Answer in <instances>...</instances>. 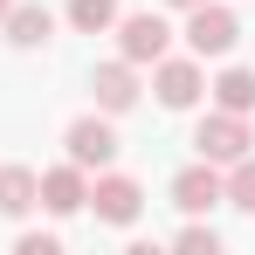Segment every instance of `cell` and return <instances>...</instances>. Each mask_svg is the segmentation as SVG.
Instances as JSON below:
<instances>
[{"label": "cell", "mask_w": 255, "mask_h": 255, "mask_svg": "<svg viewBox=\"0 0 255 255\" xmlns=\"http://www.w3.org/2000/svg\"><path fill=\"white\" fill-rule=\"evenodd\" d=\"M14 249H21V255H55V249H62V242H55V235H21Z\"/></svg>", "instance_id": "16"}, {"label": "cell", "mask_w": 255, "mask_h": 255, "mask_svg": "<svg viewBox=\"0 0 255 255\" xmlns=\"http://www.w3.org/2000/svg\"><path fill=\"white\" fill-rule=\"evenodd\" d=\"M90 90H97V104H104V111H131V104H138V62H125V55H118V62H104V69L90 76Z\"/></svg>", "instance_id": "9"}, {"label": "cell", "mask_w": 255, "mask_h": 255, "mask_svg": "<svg viewBox=\"0 0 255 255\" xmlns=\"http://www.w3.org/2000/svg\"><path fill=\"white\" fill-rule=\"evenodd\" d=\"M166 42H172V28L159 14H125V21H118V55H125V62H159Z\"/></svg>", "instance_id": "5"}, {"label": "cell", "mask_w": 255, "mask_h": 255, "mask_svg": "<svg viewBox=\"0 0 255 255\" xmlns=\"http://www.w3.org/2000/svg\"><path fill=\"white\" fill-rule=\"evenodd\" d=\"M90 207H97V221H111V228H131L138 207H145V186L125 179V172H104V179L90 186Z\"/></svg>", "instance_id": "3"}, {"label": "cell", "mask_w": 255, "mask_h": 255, "mask_svg": "<svg viewBox=\"0 0 255 255\" xmlns=\"http://www.w3.org/2000/svg\"><path fill=\"white\" fill-rule=\"evenodd\" d=\"M228 200V186H221V172H214V159H200V166H186L179 179H172V207L179 214H207Z\"/></svg>", "instance_id": "6"}, {"label": "cell", "mask_w": 255, "mask_h": 255, "mask_svg": "<svg viewBox=\"0 0 255 255\" xmlns=\"http://www.w3.org/2000/svg\"><path fill=\"white\" fill-rule=\"evenodd\" d=\"M69 28H83V35L118 28V0H69Z\"/></svg>", "instance_id": "13"}, {"label": "cell", "mask_w": 255, "mask_h": 255, "mask_svg": "<svg viewBox=\"0 0 255 255\" xmlns=\"http://www.w3.org/2000/svg\"><path fill=\"white\" fill-rule=\"evenodd\" d=\"M214 104L221 111H255V69H221V83H214Z\"/></svg>", "instance_id": "12"}, {"label": "cell", "mask_w": 255, "mask_h": 255, "mask_svg": "<svg viewBox=\"0 0 255 255\" xmlns=\"http://www.w3.org/2000/svg\"><path fill=\"white\" fill-rule=\"evenodd\" d=\"M62 145H69V159H76L83 172H90V166L104 172L111 159H118V131L104 125V118H76V125L62 131Z\"/></svg>", "instance_id": "4"}, {"label": "cell", "mask_w": 255, "mask_h": 255, "mask_svg": "<svg viewBox=\"0 0 255 255\" xmlns=\"http://www.w3.org/2000/svg\"><path fill=\"white\" fill-rule=\"evenodd\" d=\"M152 83H159V104H166V111H193L200 90H207V76H200V62H166V55H159V76H152Z\"/></svg>", "instance_id": "7"}, {"label": "cell", "mask_w": 255, "mask_h": 255, "mask_svg": "<svg viewBox=\"0 0 255 255\" xmlns=\"http://www.w3.org/2000/svg\"><path fill=\"white\" fill-rule=\"evenodd\" d=\"M42 207H48V214H83V207H90V179H83L76 159L55 166V172H42Z\"/></svg>", "instance_id": "8"}, {"label": "cell", "mask_w": 255, "mask_h": 255, "mask_svg": "<svg viewBox=\"0 0 255 255\" xmlns=\"http://www.w3.org/2000/svg\"><path fill=\"white\" fill-rule=\"evenodd\" d=\"M221 186H228V207L255 214V152H242V159H235V172H228Z\"/></svg>", "instance_id": "14"}, {"label": "cell", "mask_w": 255, "mask_h": 255, "mask_svg": "<svg viewBox=\"0 0 255 255\" xmlns=\"http://www.w3.org/2000/svg\"><path fill=\"white\" fill-rule=\"evenodd\" d=\"M0 28H7V42H14V48H42L48 35H55V14H48V7H35V0H14Z\"/></svg>", "instance_id": "10"}, {"label": "cell", "mask_w": 255, "mask_h": 255, "mask_svg": "<svg viewBox=\"0 0 255 255\" xmlns=\"http://www.w3.org/2000/svg\"><path fill=\"white\" fill-rule=\"evenodd\" d=\"M28 207H42V179H35L28 166H0V214L21 221Z\"/></svg>", "instance_id": "11"}, {"label": "cell", "mask_w": 255, "mask_h": 255, "mask_svg": "<svg viewBox=\"0 0 255 255\" xmlns=\"http://www.w3.org/2000/svg\"><path fill=\"white\" fill-rule=\"evenodd\" d=\"M172 7H200V0H172Z\"/></svg>", "instance_id": "17"}, {"label": "cell", "mask_w": 255, "mask_h": 255, "mask_svg": "<svg viewBox=\"0 0 255 255\" xmlns=\"http://www.w3.org/2000/svg\"><path fill=\"white\" fill-rule=\"evenodd\" d=\"M7 7H14V0H0V21H7Z\"/></svg>", "instance_id": "18"}, {"label": "cell", "mask_w": 255, "mask_h": 255, "mask_svg": "<svg viewBox=\"0 0 255 255\" xmlns=\"http://www.w3.org/2000/svg\"><path fill=\"white\" fill-rule=\"evenodd\" d=\"M193 145H200V159H214V166H235L255 138H249V118L242 111H214V118H200Z\"/></svg>", "instance_id": "1"}, {"label": "cell", "mask_w": 255, "mask_h": 255, "mask_svg": "<svg viewBox=\"0 0 255 255\" xmlns=\"http://www.w3.org/2000/svg\"><path fill=\"white\" fill-rule=\"evenodd\" d=\"M179 249H186V255H214V249H221V235L193 221V228H179Z\"/></svg>", "instance_id": "15"}, {"label": "cell", "mask_w": 255, "mask_h": 255, "mask_svg": "<svg viewBox=\"0 0 255 255\" xmlns=\"http://www.w3.org/2000/svg\"><path fill=\"white\" fill-rule=\"evenodd\" d=\"M235 42H242V21H235L228 7H214V0L186 7V48H193V55H228Z\"/></svg>", "instance_id": "2"}]
</instances>
